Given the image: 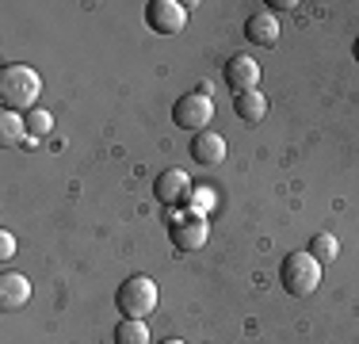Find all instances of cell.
<instances>
[{
	"mask_svg": "<svg viewBox=\"0 0 359 344\" xmlns=\"http://www.w3.org/2000/svg\"><path fill=\"white\" fill-rule=\"evenodd\" d=\"M39 92H42V81H39V73L31 65L12 62V65L0 69V103H4V111L27 115V111L35 107Z\"/></svg>",
	"mask_w": 359,
	"mask_h": 344,
	"instance_id": "obj_1",
	"label": "cell"
},
{
	"mask_svg": "<svg viewBox=\"0 0 359 344\" xmlns=\"http://www.w3.org/2000/svg\"><path fill=\"white\" fill-rule=\"evenodd\" d=\"M279 283H283L287 295L306 298V295H313L318 283H321V264L313 260L306 249H302V253H287L283 264H279Z\"/></svg>",
	"mask_w": 359,
	"mask_h": 344,
	"instance_id": "obj_2",
	"label": "cell"
},
{
	"mask_svg": "<svg viewBox=\"0 0 359 344\" xmlns=\"http://www.w3.org/2000/svg\"><path fill=\"white\" fill-rule=\"evenodd\" d=\"M118 314L130 317V322H149V314L157 310V283L149 275H130V279L118 287L115 295Z\"/></svg>",
	"mask_w": 359,
	"mask_h": 344,
	"instance_id": "obj_3",
	"label": "cell"
},
{
	"mask_svg": "<svg viewBox=\"0 0 359 344\" xmlns=\"http://www.w3.org/2000/svg\"><path fill=\"white\" fill-rule=\"evenodd\" d=\"M172 119H176L180 131L203 134L210 126V119H215V100H210V92H187V96H180L176 107H172Z\"/></svg>",
	"mask_w": 359,
	"mask_h": 344,
	"instance_id": "obj_4",
	"label": "cell"
},
{
	"mask_svg": "<svg viewBox=\"0 0 359 344\" xmlns=\"http://www.w3.org/2000/svg\"><path fill=\"white\" fill-rule=\"evenodd\" d=\"M210 237V222L207 214H176L172 211V245L180 249V253H199L203 245H207Z\"/></svg>",
	"mask_w": 359,
	"mask_h": 344,
	"instance_id": "obj_5",
	"label": "cell"
},
{
	"mask_svg": "<svg viewBox=\"0 0 359 344\" xmlns=\"http://www.w3.org/2000/svg\"><path fill=\"white\" fill-rule=\"evenodd\" d=\"M145 23L157 34H180L187 27V8L180 0H149L145 4Z\"/></svg>",
	"mask_w": 359,
	"mask_h": 344,
	"instance_id": "obj_6",
	"label": "cell"
},
{
	"mask_svg": "<svg viewBox=\"0 0 359 344\" xmlns=\"http://www.w3.org/2000/svg\"><path fill=\"white\" fill-rule=\"evenodd\" d=\"M256 84H260V65H256V58L249 54H237L226 62V88L233 92V96H245V92H256Z\"/></svg>",
	"mask_w": 359,
	"mask_h": 344,
	"instance_id": "obj_7",
	"label": "cell"
},
{
	"mask_svg": "<svg viewBox=\"0 0 359 344\" xmlns=\"http://www.w3.org/2000/svg\"><path fill=\"white\" fill-rule=\"evenodd\" d=\"M153 195H157L165 206H180L191 199V180H187L184 168H165L157 180H153Z\"/></svg>",
	"mask_w": 359,
	"mask_h": 344,
	"instance_id": "obj_8",
	"label": "cell"
},
{
	"mask_svg": "<svg viewBox=\"0 0 359 344\" xmlns=\"http://www.w3.org/2000/svg\"><path fill=\"white\" fill-rule=\"evenodd\" d=\"M245 39L256 42V46H276V39H279V20H276V12H268V8L252 12L249 20H245Z\"/></svg>",
	"mask_w": 359,
	"mask_h": 344,
	"instance_id": "obj_9",
	"label": "cell"
},
{
	"mask_svg": "<svg viewBox=\"0 0 359 344\" xmlns=\"http://www.w3.org/2000/svg\"><path fill=\"white\" fill-rule=\"evenodd\" d=\"M191 157L199 165H222L226 161V138L215 134V131H203L191 138Z\"/></svg>",
	"mask_w": 359,
	"mask_h": 344,
	"instance_id": "obj_10",
	"label": "cell"
},
{
	"mask_svg": "<svg viewBox=\"0 0 359 344\" xmlns=\"http://www.w3.org/2000/svg\"><path fill=\"white\" fill-rule=\"evenodd\" d=\"M27 298H31V279L27 275H20V272L0 275V303H4V310H20Z\"/></svg>",
	"mask_w": 359,
	"mask_h": 344,
	"instance_id": "obj_11",
	"label": "cell"
},
{
	"mask_svg": "<svg viewBox=\"0 0 359 344\" xmlns=\"http://www.w3.org/2000/svg\"><path fill=\"white\" fill-rule=\"evenodd\" d=\"M233 111H237V119H245V123H260V119L268 115V96H264L260 88L245 92V96H233Z\"/></svg>",
	"mask_w": 359,
	"mask_h": 344,
	"instance_id": "obj_12",
	"label": "cell"
},
{
	"mask_svg": "<svg viewBox=\"0 0 359 344\" xmlns=\"http://www.w3.org/2000/svg\"><path fill=\"white\" fill-rule=\"evenodd\" d=\"M306 253H310L318 264H332L340 256V245H337V237H332L329 230H321V234H313V241L306 245Z\"/></svg>",
	"mask_w": 359,
	"mask_h": 344,
	"instance_id": "obj_13",
	"label": "cell"
},
{
	"mask_svg": "<svg viewBox=\"0 0 359 344\" xmlns=\"http://www.w3.org/2000/svg\"><path fill=\"white\" fill-rule=\"evenodd\" d=\"M115 344H149V322H123L115 325Z\"/></svg>",
	"mask_w": 359,
	"mask_h": 344,
	"instance_id": "obj_14",
	"label": "cell"
},
{
	"mask_svg": "<svg viewBox=\"0 0 359 344\" xmlns=\"http://www.w3.org/2000/svg\"><path fill=\"white\" fill-rule=\"evenodd\" d=\"M23 134H27L23 115H20V111H4V115H0V142L15 145V142H23Z\"/></svg>",
	"mask_w": 359,
	"mask_h": 344,
	"instance_id": "obj_15",
	"label": "cell"
},
{
	"mask_svg": "<svg viewBox=\"0 0 359 344\" xmlns=\"http://www.w3.org/2000/svg\"><path fill=\"white\" fill-rule=\"evenodd\" d=\"M23 123H27V134L31 138H46L50 131H54V115H50V111H42V107H31L27 115H23Z\"/></svg>",
	"mask_w": 359,
	"mask_h": 344,
	"instance_id": "obj_16",
	"label": "cell"
},
{
	"mask_svg": "<svg viewBox=\"0 0 359 344\" xmlns=\"http://www.w3.org/2000/svg\"><path fill=\"white\" fill-rule=\"evenodd\" d=\"M210 206H215V187H191L187 211H191V214H207Z\"/></svg>",
	"mask_w": 359,
	"mask_h": 344,
	"instance_id": "obj_17",
	"label": "cell"
},
{
	"mask_svg": "<svg viewBox=\"0 0 359 344\" xmlns=\"http://www.w3.org/2000/svg\"><path fill=\"white\" fill-rule=\"evenodd\" d=\"M12 256H15V237L4 230V234H0V260H12Z\"/></svg>",
	"mask_w": 359,
	"mask_h": 344,
	"instance_id": "obj_18",
	"label": "cell"
},
{
	"mask_svg": "<svg viewBox=\"0 0 359 344\" xmlns=\"http://www.w3.org/2000/svg\"><path fill=\"white\" fill-rule=\"evenodd\" d=\"M271 8H276V12H283V8H294V4H290V0H271L268 12H271Z\"/></svg>",
	"mask_w": 359,
	"mask_h": 344,
	"instance_id": "obj_19",
	"label": "cell"
},
{
	"mask_svg": "<svg viewBox=\"0 0 359 344\" xmlns=\"http://www.w3.org/2000/svg\"><path fill=\"white\" fill-rule=\"evenodd\" d=\"M161 344H187V340H180V337H168V340H161Z\"/></svg>",
	"mask_w": 359,
	"mask_h": 344,
	"instance_id": "obj_20",
	"label": "cell"
},
{
	"mask_svg": "<svg viewBox=\"0 0 359 344\" xmlns=\"http://www.w3.org/2000/svg\"><path fill=\"white\" fill-rule=\"evenodd\" d=\"M352 54H355V62H359V39H355V46H352Z\"/></svg>",
	"mask_w": 359,
	"mask_h": 344,
	"instance_id": "obj_21",
	"label": "cell"
}]
</instances>
